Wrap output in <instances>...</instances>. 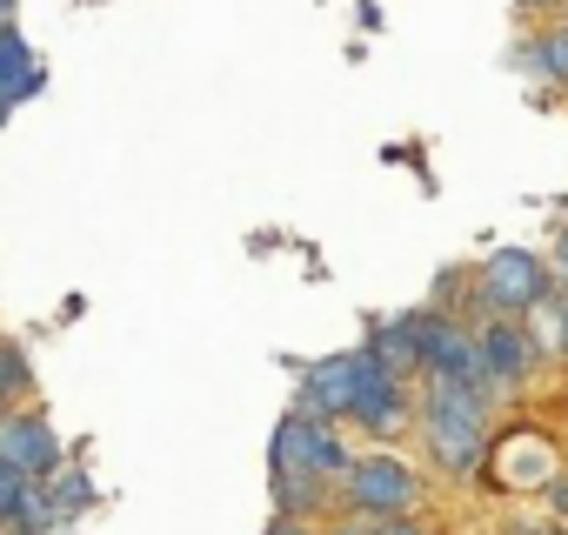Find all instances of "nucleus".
I'll return each instance as SVG.
<instances>
[{
	"label": "nucleus",
	"instance_id": "obj_1",
	"mask_svg": "<svg viewBox=\"0 0 568 535\" xmlns=\"http://www.w3.org/2000/svg\"><path fill=\"white\" fill-rule=\"evenodd\" d=\"M274 488H281V502H295L308 482H322V475H348V455L335 448V435L328 428H315V422H281L274 428Z\"/></svg>",
	"mask_w": 568,
	"mask_h": 535
},
{
	"label": "nucleus",
	"instance_id": "obj_2",
	"mask_svg": "<svg viewBox=\"0 0 568 535\" xmlns=\"http://www.w3.org/2000/svg\"><path fill=\"white\" fill-rule=\"evenodd\" d=\"M481 435H488L481 395H475V388H448V382H435V395H428V448L462 475V468L481 462Z\"/></svg>",
	"mask_w": 568,
	"mask_h": 535
},
{
	"label": "nucleus",
	"instance_id": "obj_3",
	"mask_svg": "<svg viewBox=\"0 0 568 535\" xmlns=\"http://www.w3.org/2000/svg\"><path fill=\"white\" fill-rule=\"evenodd\" d=\"M415 342H422V362H428V375H442L448 388H481V342H468V335H455V329H442V322H415Z\"/></svg>",
	"mask_w": 568,
	"mask_h": 535
},
{
	"label": "nucleus",
	"instance_id": "obj_4",
	"mask_svg": "<svg viewBox=\"0 0 568 535\" xmlns=\"http://www.w3.org/2000/svg\"><path fill=\"white\" fill-rule=\"evenodd\" d=\"M481 289H488L495 309H535L541 289H548V268H541L535 254H521V248H501V254L481 268Z\"/></svg>",
	"mask_w": 568,
	"mask_h": 535
},
{
	"label": "nucleus",
	"instance_id": "obj_5",
	"mask_svg": "<svg viewBox=\"0 0 568 535\" xmlns=\"http://www.w3.org/2000/svg\"><path fill=\"white\" fill-rule=\"evenodd\" d=\"M348 495L362 502V508H375V515H395V508H408L415 502V482H408V468L402 462H348Z\"/></svg>",
	"mask_w": 568,
	"mask_h": 535
},
{
	"label": "nucleus",
	"instance_id": "obj_6",
	"mask_svg": "<svg viewBox=\"0 0 568 535\" xmlns=\"http://www.w3.org/2000/svg\"><path fill=\"white\" fill-rule=\"evenodd\" d=\"M495 482L501 488H535V482H555V448L528 428H515L501 448H495Z\"/></svg>",
	"mask_w": 568,
	"mask_h": 535
},
{
	"label": "nucleus",
	"instance_id": "obj_7",
	"mask_svg": "<svg viewBox=\"0 0 568 535\" xmlns=\"http://www.w3.org/2000/svg\"><path fill=\"white\" fill-rule=\"evenodd\" d=\"M0 462H14L21 475H48L61 462L54 448V428L41 415H14V422H0Z\"/></svg>",
	"mask_w": 568,
	"mask_h": 535
},
{
	"label": "nucleus",
	"instance_id": "obj_8",
	"mask_svg": "<svg viewBox=\"0 0 568 535\" xmlns=\"http://www.w3.org/2000/svg\"><path fill=\"white\" fill-rule=\"evenodd\" d=\"M34 88H41V74H34L28 41H21V34H0V114H8L14 101H28Z\"/></svg>",
	"mask_w": 568,
	"mask_h": 535
},
{
	"label": "nucleus",
	"instance_id": "obj_9",
	"mask_svg": "<svg viewBox=\"0 0 568 535\" xmlns=\"http://www.w3.org/2000/svg\"><path fill=\"white\" fill-rule=\"evenodd\" d=\"M481 369L501 375V382H521V375H528V342H521L515 329H488V335H481Z\"/></svg>",
	"mask_w": 568,
	"mask_h": 535
},
{
	"label": "nucleus",
	"instance_id": "obj_10",
	"mask_svg": "<svg viewBox=\"0 0 568 535\" xmlns=\"http://www.w3.org/2000/svg\"><path fill=\"white\" fill-rule=\"evenodd\" d=\"M21 508H28V475H21L14 462H0V522L21 515Z\"/></svg>",
	"mask_w": 568,
	"mask_h": 535
},
{
	"label": "nucleus",
	"instance_id": "obj_11",
	"mask_svg": "<svg viewBox=\"0 0 568 535\" xmlns=\"http://www.w3.org/2000/svg\"><path fill=\"white\" fill-rule=\"evenodd\" d=\"M21 388H28V362H21L14 349H0V402L21 395Z\"/></svg>",
	"mask_w": 568,
	"mask_h": 535
},
{
	"label": "nucleus",
	"instance_id": "obj_12",
	"mask_svg": "<svg viewBox=\"0 0 568 535\" xmlns=\"http://www.w3.org/2000/svg\"><path fill=\"white\" fill-rule=\"evenodd\" d=\"M535 54H541V68H548V74H561V81H568V28H561V34H548Z\"/></svg>",
	"mask_w": 568,
	"mask_h": 535
},
{
	"label": "nucleus",
	"instance_id": "obj_13",
	"mask_svg": "<svg viewBox=\"0 0 568 535\" xmlns=\"http://www.w3.org/2000/svg\"><path fill=\"white\" fill-rule=\"evenodd\" d=\"M368 535H415V528H408V522H375Z\"/></svg>",
	"mask_w": 568,
	"mask_h": 535
},
{
	"label": "nucleus",
	"instance_id": "obj_14",
	"mask_svg": "<svg viewBox=\"0 0 568 535\" xmlns=\"http://www.w3.org/2000/svg\"><path fill=\"white\" fill-rule=\"evenodd\" d=\"M548 488H555V502H561V508H568V475H555V482H548Z\"/></svg>",
	"mask_w": 568,
	"mask_h": 535
},
{
	"label": "nucleus",
	"instance_id": "obj_15",
	"mask_svg": "<svg viewBox=\"0 0 568 535\" xmlns=\"http://www.w3.org/2000/svg\"><path fill=\"white\" fill-rule=\"evenodd\" d=\"M561 268H568V234H561Z\"/></svg>",
	"mask_w": 568,
	"mask_h": 535
},
{
	"label": "nucleus",
	"instance_id": "obj_16",
	"mask_svg": "<svg viewBox=\"0 0 568 535\" xmlns=\"http://www.w3.org/2000/svg\"><path fill=\"white\" fill-rule=\"evenodd\" d=\"M521 8H548V0H521Z\"/></svg>",
	"mask_w": 568,
	"mask_h": 535
},
{
	"label": "nucleus",
	"instance_id": "obj_17",
	"mask_svg": "<svg viewBox=\"0 0 568 535\" xmlns=\"http://www.w3.org/2000/svg\"><path fill=\"white\" fill-rule=\"evenodd\" d=\"M8 8H14V0H0V14H8Z\"/></svg>",
	"mask_w": 568,
	"mask_h": 535
},
{
	"label": "nucleus",
	"instance_id": "obj_18",
	"mask_svg": "<svg viewBox=\"0 0 568 535\" xmlns=\"http://www.w3.org/2000/svg\"><path fill=\"white\" fill-rule=\"evenodd\" d=\"M274 535H295V528H274Z\"/></svg>",
	"mask_w": 568,
	"mask_h": 535
},
{
	"label": "nucleus",
	"instance_id": "obj_19",
	"mask_svg": "<svg viewBox=\"0 0 568 535\" xmlns=\"http://www.w3.org/2000/svg\"><path fill=\"white\" fill-rule=\"evenodd\" d=\"M355 535H368V528H355Z\"/></svg>",
	"mask_w": 568,
	"mask_h": 535
}]
</instances>
